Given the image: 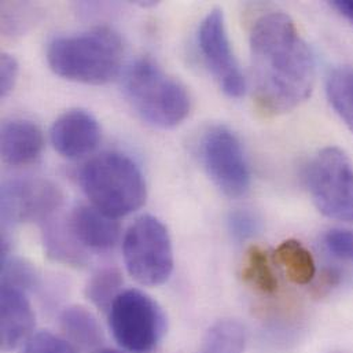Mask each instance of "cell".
<instances>
[{"instance_id":"1","label":"cell","mask_w":353,"mask_h":353,"mask_svg":"<svg viewBox=\"0 0 353 353\" xmlns=\"http://www.w3.org/2000/svg\"><path fill=\"white\" fill-rule=\"evenodd\" d=\"M254 99L261 113L282 114L303 103L315 83L314 55L292 18L271 12L250 34Z\"/></svg>"},{"instance_id":"2","label":"cell","mask_w":353,"mask_h":353,"mask_svg":"<svg viewBox=\"0 0 353 353\" xmlns=\"http://www.w3.org/2000/svg\"><path fill=\"white\" fill-rule=\"evenodd\" d=\"M123 57V40L108 26L55 37L47 48V62L55 74L91 85L112 81L121 69Z\"/></svg>"},{"instance_id":"3","label":"cell","mask_w":353,"mask_h":353,"mask_svg":"<svg viewBox=\"0 0 353 353\" xmlns=\"http://www.w3.org/2000/svg\"><path fill=\"white\" fill-rule=\"evenodd\" d=\"M80 184L92 205L114 219L134 213L146 201L141 170L121 153H102L90 160L80 172Z\"/></svg>"},{"instance_id":"4","label":"cell","mask_w":353,"mask_h":353,"mask_svg":"<svg viewBox=\"0 0 353 353\" xmlns=\"http://www.w3.org/2000/svg\"><path fill=\"white\" fill-rule=\"evenodd\" d=\"M124 92L137 113L159 128H174L190 113L185 87L153 59H137L124 77Z\"/></svg>"},{"instance_id":"5","label":"cell","mask_w":353,"mask_h":353,"mask_svg":"<svg viewBox=\"0 0 353 353\" xmlns=\"http://www.w3.org/2000/svg\"><path fill=\"white\" fill-rule=\"evenodd\" d=\"M109 326L127 352L152 353L165 336L167 319L150 296L130 289L121 292L109 308Z\"/></svg>"},{"instance_id":"6","label":"cell","mask_w":353,"mask_h":353,"mask_svg":"<svg viewBox=\"0 0 353 353\" xmlns=\"http://www.w3.org/2000/svg\"><path fill=\"white\" fill-rule=\"evenodd\" d=\"M124 261L130 275L143 286L165 283L174 270V250L167 227L153 216H142L128 228Z\"/></svg>"},{"instance_id":"7","label":"cell","mask_w":353,"mask_h":353,"mask_svg":"<svg viewBox=\"0 0 353 353\" xmlns=\"http://www.w3.org/2000/svg\"><path fill=\"white\" fill-rule=\"evenodd\" d=\"M307 183L316 208L327 217L353 220V165L339 148H326L307 170Z\"/></svg>"},{"instance_id":"8","label":"cell","mask_w":353,"mask_h":353,"mask_svg":"<svg viewBox=\"0 0 353 353\" xmlns=\"http://www.w3.org/2000/svg\"><path fill=\"white\" fill-rule=\"evenodd\" d=\"M203 168L227 196L243 195L250 184V172L238 137L224 125L209 128L199 145Z\"/></svg>"},{"instance_id":"9","label":"cell","mask_w":353,"mask_h":353,"mask_svg":"<svg viewBox=\"0 0 353 353\" xmlns=\"http://www.w3.org/2000/svg\"><path fill=\"white\" fill-rule=\"evenodd\" d=\"M61 203L62 194L50 180L41 177L7 180L0 191L3 231L23 223H46L58 212Z\"/></svg>"},{"instance_id":"10","label":"cell","mask_w":353,"mask_h":353,"mask_svg":"<svg viewBox=\"0 0 353 353\" xmlns=\"http://www.w3.org/2000/svg\"><path fill=\"white\" fill-rule=\"evenodd\" d=\"M201 55L221 91L230 98H241L246 91V81L232 52L223 11L213 8L203 18L198 29Z\"/></svg>"},{"instance_id":"11","label":"cell","mask_w":353,"mask_h":353,"mask_svg":"<svg viewBox=\"0 0 353 353\" xmlns=\"http://www.w3.org/2000/svg\"><path fill=\"white\" fill-rule=\"evenodd\" d=\"M50 137L57 153L65 159L77 160L97 149L101 127L91 113L74 109L57 119Z\"/></svg>"},{"instance_id":"12","label":"cell","mask_w":353,"mask_h":353,"mask_svg":"<svg viewBox=\"0 0 353 353\" xmlns=\"http://www.w3.org/2000/svg\"><path fill=\"white\" fill-rule=\"evenodd\" d=\"M34 314L26 292L3 286L0 289V344L3 352H10L32 337Z\"/></svg>"},{"instance_id":"13","label":"cell","mask_w":353,"mask_h":353,"mask_svg":"<svg viewBox=\"0 0 353 353\" xmlns=\"http://www.w3.org/2000/svg\"><path fill=\"white\" fill-rule=\"evenodd\" d=\"M68 225L84 249L109 250L116 246L120 238V224L116 219L94 205L77 206L72 212Z\"/></svg>"},{"instance_id":"14","label":"cell","mask_w":353,"mask_h":353,"mask_svg":"<svg viewBox=\"0 0 353 353\" xmlns=\"http://www.w3.org/2000/svg\"><path fill=\"white\" fill-rule=\"evenodd\" d=\"M44 146L41 130L28 120H11L1 125L0 150L6 164L28 165L39 159Z\"/></svg>"},{"instance_id":"15","label":"cell","mask_w":353,"mask_h":353,"mask_svg":"<svg viewBox=\"0 0 353 353\" xmlns=\"http://www.w3.org/2000/svg\"><path fill=\"white\" fill-rule=\"evenodd\" d=\"M61 329L70 344L80 348L92 350L103 340L102 329L97 318L84 307L73 305L61 314Z\"/></svg>"},{"instance_id":"16","label":"cell","mask_w":353,"mask_h":353,"mask_svg":"<svg viewBox=\"0 0 353 353\" xmlns=\"http://www.w3.org/2000/svg\"><path fill=\"white\" fill-rule=\"evenodd\" d=\"M43 225L46 250L52 260L68 265H83L85 263L84 248L76 241L68 223L62 224L51 217Z\"/></svg>"},{"instance_id":"17","label":"cell","mask_w":353,"mask_h":353,"mask_svg":"<svg viewBox=\"0 0 353 353\" xmlns=\"http://www.w3.org/2000/svg\"><path fill=\"white\" fill-rule=\"evenodd\" d=\"M275 257L293 283L308 285L314 281L316 275L315 260L301 242L296 239L282 242L275 252Z\"/></svg>"},{"instance_id":"18","label":"cell","mask_w":353,"mask_h":353,"mask_svg":"<svg viewBox=\"0 0 353 353\" xmlns=\"http://www.w3.org/2000/svg\"><path fill=\"white\" fill-rule=\"evenodd\" d=\"M326 92L333 109L353 132V68L340 66L330 72Z\"/></svg>"},{"instance_id":"19","label":"cell","mask_w":353,"mask_h":353,"mask_svg":"<svg viewBox=\"0 0 353 353\" xmlns=\"http://www.w3.org/2000/svg\"><path fill=\"white\" fill-rule=\"evenodd\" d=\"M245 330L236 321H220L213 325L198 353H243Z\"/></svg>"},{"instance_id":"20","label":"cell","mask_w":353,"mask_h":353,"mask_svg":"<svg viewBox=\"0 0 353 353\" xmlns=\"http://www.w3.org/2000/svg\"><path fill=\"white\" fill-rule=\"evenodd\" d=\"M242 276L249 285L264 294H272L278 289V281L272 271L270 257L260 246H252L248 250Z\"/></svg>"},{"instance_id":"21","label":"cell","mask_w":353,"mask_h":353,"mask_svg":"<svg viewBox=\"0 0 353 353\" xmlns=\"http://www.w3.org/2000/svg\"><path fill=\"white\" fill-rule=\"evenodd\" d=\"M123 286V275L114 268H103L98 271L87 286V297L91 303L99 310L109 311L116 297L121 293L120 289Z\"/></svg>"},{"instance_id":"22","label":"cell","mask_w":353,"mask_h":353,"mask_svg":"<svg viewBox=\"0 0 353 353\" xmlns=\"http://www.w3.org/2000/svg\"><path fill=\"white\" fill-rule=\"evenodd\" d=\"M37 275L30 264L21 259H1V285L21 289L23 292L36 285Z\"/></svg>"},{"instance_id":"23","label":"cell","mask_w":353,"mask_h":353,"mask_svg":"<svg viewBox=\"0 0 353 353\" xmlns=\"http://www.w3.org/2000/svg\"><path fill=\"white\" fill-rule=\"evenodd\" d=\"M21 353H76V351L66 339H61L50 332H40L23 344Z\"/></svg>"},{"instance_id":"24","label":"cell","mask_w":353,"mask_h":353,"mask_svg":"<svg viewBox=\"0 0 353 353\" xmlns=\"http://www.w3.org/2000/svg\"><path fill=\"white\" fill-rule=\"evenodd\" d=\"M228 230L234 239L246 241L260 230V221L249 210H235L228 217Z\"/></svg>"},{"instance_id":"25","label":"cell","mask_w":353,"mask_h":353,"mask_svg":"<svg viewBox=\"0 0 353 353\" xmlns=\"http://www.w3.org/2000/svg\"><path fill=\"white\" fill-rule=\"evenodd\" d=\"M327 249L337 257L353 260V231L332 230L326 235Z\"/></svg>"},{"instance_id":"26","label":"cell","mask_w":353,"mask_h":353,"mask_svg":"<svg viewBox=\"0 0 353 353\" xmlns=\"http://www.w3.org/2000/svg\"><path fill=\"white\" fill-rule=\"evenodd\" d=\"M19 66L17 59L3 52L0 57V98L8 97L17 83Z\"/></svg>"},{"instance_id":"27","label":"cell","mask_w":353,"mask_h":353,"mask_svg":"<svg viewBox=\"0 0 353 353\" xmlns=\"http://www.w3.org/2000/svg\"><path fill=\"white\" fill-rule=\"evenodd\" d=\"M340 278H341V274L334 270V268H329V270H325L322 274H321V279L316 285V293L319 296H323L326 293H329L334 286L339 285L340 282Z\"/></svg>"},{"instance_id":"28","label":"cell","mask_w":353,"mask_h":353,"mask_svg":"<svg viewBox=\"0 0 353 353\" xmlns=\"http://www.w3.org/2000/svg\"><path fill=\"white\" fill-rule=\"evenodd\" d=\"M332 6L353 25V0H333Z\"/></svg>"},{"instance_id":"29","label":"cell","mask_w":353,"mask_h":353,"mask_svg":"<svg viewBox=\"0 0 353 353\" xmlns=\"http://www.w3.org/2000/svg\"><path fill=\"white\" fill-rule=\"evenodd\" d=\"M92 353H123L119 352V351H114V350H109V348H102V350H97Z\"/></svg>"}]
</instances>
